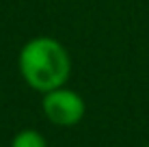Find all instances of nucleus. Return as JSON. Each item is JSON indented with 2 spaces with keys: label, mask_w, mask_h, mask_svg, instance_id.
Wrapping results in <instances>:
<instances>
[{
  "label": "nucleus",
  "mask_w": 149,
  "mask_h": 147,
  "mask_svg": "<svg viewBox=\"0 0 149 147\" xmlns=\"http://www.w3.org/2000/svg\"><path fill=\"white\" fill-rule=\"evenodd\" d=\"M71 54L63 41L39 35L28 39L19 48L17 54V72L28 89L37 93H48L52 89L65 87L71 78Z\"/></svg>",
  "instance_id": "f257e3e1"
},
{
  "label": "nucleus",
  "mask_w": 149,
  "mask_h": 147,
  "mask_svg": "<svg viewBox=\"0 0 149 147\" xmlns=\"http://www.w3.org/2000/svg\"><path fill=\"white\" fill-rule=\"evenodd\" d=\"M41 113L56 128H74L86 115V102L67 84L41 95Z\"/></svg>",
  "instance_id": "f03ea898"
},
{
  "label": "nucleus",
  "mask_w": 149,
  "mask_h": 147,
  "mask_svg": "<svg viewBox=\"0 0 149 147\" xmlns=\"http://www.w3.org/2000/svg\"><path fill=\"white\" fill-rule=\"evenodd\" d=\"M9 147H48V141H45V136L39 130L24 128L11 139V145Z\"/></svg>",
  "instance_id": "7ed1b4c3"
},
{
  "label": "nucleus",
  "mask_w": 149,
  "mask_h": 147,
  "mask_svg": "<svg viewBox=\"0 0 149 147\" xmlns=\"http://www.w3.org/2000/svg\"><path fill=\"white\" fill-rule=\"evenodd\" d=\"M145 147H149V143H147V145H145Z\"/></svg>",
  "instance_id": "20e7f679"
}]
</instances>
